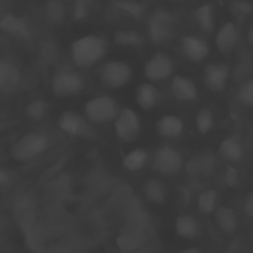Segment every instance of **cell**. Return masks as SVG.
<instances>
[{"label": "cell", "instance_id": "1", "mask_svg": "<svg viewBox=\"0 0 253 253\" xmlns=\"http://www.w3.org/2000/svg\"><path fill=\"white\" fill-rule=\"evenodd\" d=\"M49 146V137L42 131H29L17 138L10 147L13 160L29 162L42 154Z\"/></svg>", "mask_w": 253, "mask_h": 253}, {"label": "cell", "instance_id": "2", "mask_svg": "<svg viewBox=\"0 0 253 253\" xmlns=\"http://www.w3.org/2000/svg\"><path fill=\"white\" fill-rule=\"evenodd\" d=\"M107 50L106 41L97 35H87L73 42L71 55L79 67H89L100 60Z\"/></svg>", "mask_w": 253, "mask_h": 253}, {"label": "cell", "instance_id": "3", "mask_svg": "<svg viewBox=\"0 0 253 253\" xmlns=\"http://www.w3.org/2000/svg\"><path fill=\"white\" fill-rule=\"evenodd\" d=\"M119 107L116 100L111 96H99L85 104L84 114L86 118L95 123L103 124L112 121L117 117Z\"/></svg>", "mask_w": 253, "mask_h": 253}, {"label": "cell", "instance_id": "4", "mask_svg": "<svg viewBox=\"0 0 253 253\" xmlns=\"http://www.w3.org/2000/svg\"><path fill=\"white\" fill-rule=\"evenodd\" d=\"M51 91L56 97H69L79 94L84 88L82 76L70 70H59L51 78Z\"/></svg>", "mask_w": 253, "mask_h": 253}, {"label": "cell", "instance_id": "5", "mask_svg": "<svg viewBox=\"0 0 253 253\" xmlns=\"http://www.w3.org/2000/svg\"><path fill=\"white\" fill-rule=\"evenodd\" d=\"M141 129V124L138 115L130 108L121 110L115 121V131L117 137L123 142L134 141Z\"/></svg>", "mask_w": 253, "mask_h": 253}, {"label": "cell", "instance_id": "6", "mask_svg": "<svg viewBox=\"0 0 253 253\" xmlns=\"http://www.w3.org/2000/svg\"><path fill=\"white\" fill-rule=\"evenodd\" d=\"M132 78L131 67L121 60H111L100 70L101 82L110 88H121Z\"/></svg>", "mask_w": 253, "mask_h": 253}, {"label": "cell", "instance_id": "7", "mask_svg": "<svg viewBox=\"0 0 253 253\" xmlns=\"http://www.w3.org/2000/svg\"><path fill=\"white\" fill-rule=\"evenodd\" d=\"M182 164L183 160L179 151L169 145H164L157 149L152 159V169L166 176L176 174Z\"/></svg>", "mask_w": 253, "mask_h": 253}, {"label": "cell", "instance_id": "8", "mask_svg": "<svg viewBox=\"0 0 253 253\" xmlns=\"http://www.w3.org/2000/svg\"><path fill=\"white\" fill-rule=\"evenodd\" d=\"M173 16L164 9H156L149 17L148 34L154 43L166 41L170 35Z\"/></svg>", "mask_w": 253, "mask_h": 253}, {"label": "cell", "instance_id": "9", "mask_svg": "<svg viewBox=\"0 0 253 253\" xmlns=\"http://www.w3.org/2000/svg\"><path fill=\"white\" fill-rule=\"evenodd\" d=\"M58 126L63 131L85 138L94 137V132L87 120L73 111H64L58 119Z\"/></svg>", "mask_w": 253, "mask_h": 253}, {"label": "cell", "instance_id": "10", "mask_svg": "<svg viewBox=\"0 0 253 253\" xmlns=\"http://www.w3.org/2000/svg\"><path fill=\"white\" fill-rule=\"evenodd\" d=\"M173 68L171 57L162 51H157L146 61L143 72L148 80L160 81L168 78L172 74Z\"/></svg>", "mask_w": 253, "mask_h": 253}, {"label": "cell", "instance_id": "11", "mask_svg": "<svg viewBox=\"0 0 253 253\" xmlns=\"http://www.w3.org/2000/svg\"><path fill=\"white\" fill-rule=\"evenodd\" d=\"M216 165V158L211 150H204L193 155L185 164V171L191 176H209Z\"/></svg>", "mask_w": 253, "mask_h": 253}, {"label": "cell", "instance_id": "12", "mask_svg": "<svg viewBox=\"0 0 253 253\" xmlns=\"http://www.w3.org/2000/svg\"><path fill=\"white\" fill-rule=\"evenodd\" d=\"M229 75V68L223 63L209 64L203 73V81L206 87L211 92H221L226 85Z\"/></svg>", "mask_w": 253, "mask_h": 253}, {"label": "cell", "instance_id": "13", "mask_svg": "<svg viewBox=\"0 0 253 253\" xmlns=\"http://www.w3.org/2000/svg\"><path fill=\"white\" fill-rule=\"evenodd\" d=\"M181 51L182 54L190 61L199 62L206 58L210 52L209 44L203 39L188 35L181 39Z\"/></svg>", "mask_w": 253, "mask_h": 253}, {"label": "cell", "instance_id": "14", "mask_svg": "<svg viewBox=\"0 0 253 253\" xmlns=\"http://www.w3.org/2000/svg\"><path fill=\"white\" fill-rule=\"evenodd\" d=\"M22 82V74L19 68L7 59H0V92L12 93L16 91Z\"/></svg>", "mask_w": 253, "mask_h": 253}, {"label": "cell", "instance_id": "15", "mask_svg": "<svg viewBox=\"0 0 253 253\" xmlns=\"http://www.w3.org/2000/svg\"><path fill=\"white\" fill-rule=\"evenodd\" d=\"M239 34L237 27L232 22L222 25L215 35L216 48L222 53L230 52L237 44Z\"/></svg>", "mask_w": 253, "mask_h": 253}, {"label": "cell", "instance_id": "16", "mask_svg": "<svg viewBox=\"0 0 253 253\" xmlns=\"http://www.w3.org/2000/svg\"><path fill=\"white\" fill-rule=\"evenodd\" d=\"M173 96L183 102L195 101L198 98V90L195 82L185 76L176 75L171 84Z\"/></svg>", "mask_w": 253, "mask_h": 253}, {"label": "cell", "instance_id": "17", "mask_svg": "<svg viewBox=\"0 0 253 253\" xmlns=\"http://www.w3.org/2000/svg\"><path fill=\"white\" fill-rule=\"evenodd\" d=\"M0 30L17 38L25 39L30 36V29L27 22L12 13H7L0 19Z\"/></svg>", "mask_w": 253, "mask_h": 253}, {"label": "cell", "instance_id": "18", "mask_svg": "<svg viewBox=\"0 0 253 253\" xmlns=\"http://www.w3.org/2000/svg\"><path fill=\"white\" fill-rule=\"evenodd\" d=\"M215 220L219 229L226 235H232L238 226V217L233 209L220 206L214 211Z\"/></svg>", "mask_w": 253, "mask_h": 253}, {"label": "cell", "instance_id": "19", "mask_svg": "<svg viewBox=\"0 0 253 253\" xmlns=\"http://www.w3.org/2000/svg\"><path fill=\"white\" fill-rule=\"evenodd\" d=\"M183 128V122L173 115H165L156 122V130L164 137L179 136L182 133Z\"/></svg>", "mask_w": 253, "mask_h": 253}, {"label": "cell", "instance_id": "20", "mask_svg": "<svg viewBox=\"0 0 253 253\" xmlns=\"http://www.w3.org/2000/svg\"><path fill=\"white\" fill-rule=\"evenodd\" d=\"M218 152L222 158L234 163L239 162L243 157V147L236 136L223 139L218 146Z\"/></svg>", "mask_w": 253, "mask_h": 253}, {"label": "cell", "instance_id": "21", "mask_svg": "<svg viewBox=\"0 0 253 253\" xmlns=\"http://www.w3.org/2000/svg\"><path fill=\"white\" fill-rule=\"evenodd\" d=\"M158 90L150 83L140 84L135 91V99L137 104L145 111L151 110L158 102Z\"/></svg>", "mask_w": 253, "mask_h": 253}, {"label": "cell", "instance_id": "22", "mask_svg": "<svg viewBox=\"0 0 253 253\" xmlns=\"http://www.w3.org/2000/svg\"><path fill=\"white\" fill-rule=\"evenodd\" d=\"M193 19L197 25L206 33L212 31L214 26V16H213V6L211 3H206L196 8L192 12Z\"/></svg>", "mask_w": 253, "mask_h": 253}, {"label": "cell", "instance_id": "23", "mask_svg": "<svg viewBox=\"0 0 253 253\" xmlns=\"http://www.w3.org/2000/svg\"><path fill=\"white\" fill-rule=\"evenodd\" d=\"M175 231L182 238L193 239L199 233V225L192 215L182 214L175 220Z\"/></svg>", "mask_w": 253, "mask_h": 253}, {"label": "cell", "instance_id": "24", "mask_svg": "<svg viewBox=\"0 0 253 253\" xmlns=\"http://www.w3.org/2000/svg\"><path fill=\"white\" fill-rule=\"evenodd\" d=\"M145 198L148 202L162 205L166 200V188L164 184L155 178L147 180L143 188Z\"/></svg>", "mask_w": 253, "mask_h": 253}, {"label": "cell", "instance_id": "25", "mask_svg": "<svg viewBox=\"0 0 253 253\" xmlns=\"http://www.w3.org/2000/svg\"><path fill=\"white\" fill-rule=\"evenodd\" d=\"M147 160L148 152L144 148H134L124 156L122 165L128 171H137L144 167Z\"/></svg>", "mask_w": 253, "mask_h": 253}, {"label": "cell", "instance_id": "26", "mask_svg": "<svg viewBox=\"0 0 253 253\" xmlns=\"http://www.w3.org/2000/svg\"><path fill=\"white\" fill-rule=\"evenodd\" d=\"M113 42L119 46L140 47L143 45L144 41L142 36L133 30H119L114 34Z\"/></svg>", "mask_w": 253, "mask_h": 253}, {"label": "cell", "instance_id": "27", "mask_svg": "<svg viewBox=\"0 0 253 253\" xmlns=\"http://www.w3.org/2000/svg\"><path fill=\"white\" fill-rule=\"evenodd\" d=\"M218 193L214 189H210L202 192L197 200L198 209L202 214H211L216 209Z\"/></svg>", "mask_w": 253, "mask_h": 253}, {"label": "cell", "instance_id": "28", "mask_svg": "<svg viewBox=\"0 0 253 253\" xmlns=\"http://www.w3.org/2000/svg\"><path fill=\"white\" fill-rule=\"evenodd\" d=\"M112 4L135 19H140L145 12L144 3L136 0H112Z\"/></svg>", "mask_w": 253, "mask_h": 253}, {"label": "cell", "instance_id": "29", "mask_svg": "<svg viewBox=\"0 0 253 253\" xmlns=\"http://www.w3.org/2000/svg\"><path fill=\"white\" fill-rule=\"evenodd\" d=\"M213 126V115L211 109L203 108L196 116V126L200 134H207Z\"/></svg>", "mask_w": 253, "mask_h": 253}, {"label": "cell", "instance_id": "30", "mask_svg": "<svg viewBox=\"0 0 253 253\" xmlns=\"http://www.w3.org/2000/svg\"><path fill=\"white\" fill-rule=\"evenodd\" d=\"M45 13L51 22L60 24L64 21L65 7L59 0H48L45 4Z\"/></svg>", "mask_w": 253, "mask_h": 253}, {"label": "cell", "instance_id": "31", "mask_svg": "<svg viewBox=\"0 0 253 253\" xmlns=\"http://www.w3.org/2000/svg\"><path fill=\"white\" fill-rule=\"evenodd\" d=\"M47 111V104L40 99L31 101L26 107V114L33 120L42 119Z\"/></svg>", "mask_w": 253, "mask_h": 253}, {"label": "cell", "instance_id": "32", "mask_svg": "<svg viewBox=\"0 0 253 253\" xmlns=\"http://www.w3.org/2000/svg\"><path fill=\"white\" fill-rule=\"evenodd\" d=\"M239 101L248 107L253 105V80H246L238 89Z\"/></svg>", "mask_w": 253, "mask_h": 253}, {"label": "cell", "instance_id": "33", "mask_svg": "<svg viewBox=\"0 0 253 253\" xmlns=\"http://www.w3.org/2000/svg\"><path fill=\"white\" fill-rule=\"evenodd\" d=\"M94 0H74L73 17L75 20H82L89 14Z\"/></svg>", "mask_w": 253, "mask_h": 253}, {"label": "cell", "instance_id": "34", "mask_svg": "<svg viewBox=\"0 0 253 253\" xmlns=\"http://www.w3.org/2000/svg\"><path fill=\"white\" fill-rule=\"evenodd\" d=\"M223 180L225 185L228 188H233L238 184L239 181V174H238V170L236 168H234L233 166L227 165L225 172H224V176H223Z\"/></svg>", "mask_w": 253, "mask_h": 253}, {"label": "cell", "instance_id": "35", "mask_svg": "<svg viewBox=\"0 0 253 253\" xmlns=\"http://www.w3.org/2000/svg\"><path fill=\"white\" fill-rule=\"evenodd\" d=\"M231 7L233 8L234 11H237L238 13L241 14H251L252 12V4L247 1H233L231 2Z\"/></svg>", "mask_w": 253, "mask_h": 253}, {"label": "cell", "instance_id": "36", "mask_svg": "<svg viewBox=\"0 0 253 253\" xmlns=\"http://www.w3.org/2000/svg\"><path fill=\"white\" fill-rule=\"evenodd\" d=\"M243 211L249 218L253 217V193L249 192L243 203Z\"/></svg>", "mask_w": 253, "mask_h": 253}, {"label": "cell", "instance_id": "37", "mask_svg": "<svg viewBox=\"0 0 253 253\" xmlns=\"http://www.w3.org/2000/svg\"><path fill=\"white\" fill-rule=\"evenodd\" d=\"M12 182V174L11 172L0 166V188H4L7 187L8 185H10Z\"/></svg>", "mask_w": 253, "mask_h": 253}, {"label": "cell", "instance_id": "38", "mask_svg": "<svg viewBox=\"0 0 253 253\" xmlns=\"http://www.w3.org/2000/svg\"><path fill=\"white\" fill-rule=\"evenodd\" d=\"M179 253H204L200 248H197V247H191V248H187V249H184L182 250L181 252Z\"/></svg>", "mask_w": 253, "mask_h": 253}, {"label": "cell", "instance_id": "39", "mask_svg": "<svg viewBox=\"0 0 253 253\" xmlns=\"http://www.w3.org/2000/svg\"><path fill=\"white\" fill-rule=\"evenodd\" d=\"M248 43L250 46L253 45V27L252 26L248 31Z\"/></svg>", "mask_w": 253, "mask_h": 253}]
</instances>
